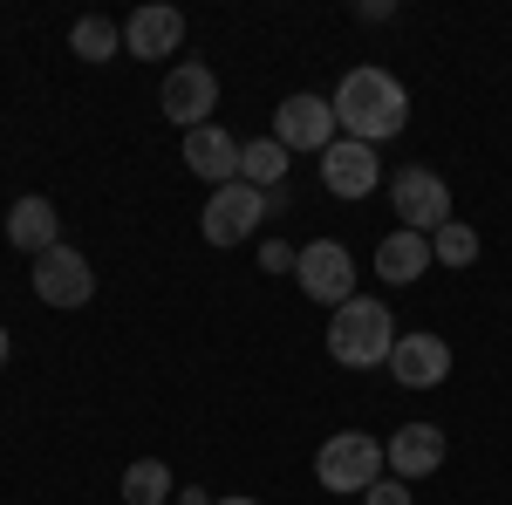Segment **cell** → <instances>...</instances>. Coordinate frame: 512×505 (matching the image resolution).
<instances>
[{"mask_svg": "<svg viewBox=\"0 0 512 505\" xmlns=\"http://www.w3.org/2000/svg\"><path fill=\"white\" fill-rule=\"evenodd\" d=\"M410 117V96H403V82L390 69H349L342 89H335V123L349 130L355 144H383L396 137Z\"/></svg>", "mask_w": 512, "mask_h": 505, "instance_id": "obj_1", "label": "cell"}, {"mask_svg": "<svg viewBox=\"0 0 512 505\" xmlns=\"http://www.w3.org/2000/svg\"><path fill=\"white\" fill-rule=\"evenodd\" d=\"M396 349V321L383 301H342L335 321H328V355L342 362V369H376V362H390Z\"/></svg>", "mask_w": 512, "mask_h": 505, "instance_id": "obj_2", "label": "cell"}, {"mask_svg": "<svg viewBox=\"0 0 512 505\" xmlns=\"http://www.w3.org/2000/svg\"><path fill=\"white\" fill-rule=\"evenodd\" d=\"M383 444L376 437H362V430H342V437H328L315 458V478L328 485V492H369L376 478H383Z\"/></svg>", "mask_w": 512, "mask_h": 505, "instance_id": "obj_3", "label": "cell"}, {"mask_svg": "<svg viewBox=\"0 0 512 505\" xmlns=\"http://www.w3.org/2000/svg\"><path fill=\"white\" fill-rule=\"evenodd\" d=\"M294 280H301V294H308V301H328V308L355 301V260H349V246H342V239H315V246H301Z\"/></svg>", "mask_w": 512, "mask_h": 505, "instance_id": "obj_4", "label": "cell"}, {"mask_svg": "<svg viewBox=\"0 0 512 505\" xmlns=\"http://www.w3.org/2000/svg\"><path fill=\"white\" fill-rule=\"evenodd\" d=\"M335 130H342V123H335V103H328V96H308V89L287 96L274 110V144H287V151H328Z\"/></svg>", "mask_w": 512, "mask_h": 505, "instance_id": "obj_5", "label": "cell"}, {"mask_svg": "<svg viewBox=\"0 0 512 505\" xmlns=\"http://www.w3.org/2000/svg\"><path fill=\"white\" fill-rule=\"evenodd\" d=\"M260 219H267V192H253V185H219L212 205H205V239H212V246H239V239L260 233Z\"/></svg>", "mask_w": 512, "mask_h": 505, "instance_id": "obj_6", "label": "cell"}, {"mask_svg": "<svg viewBox=\"0 0 512 505\" xmlns=\"http://www.w3.org/2000/svg\"><path fill=\"white\" fill-rule=\"evenodd\" d=\"M35 294L48 308H82L96 294V273H89V260H82L76 246H48L35 260Z\"/></svg>", "mask_w": 512, "mask_h": 505, "instance_id": "obj_7", "label": "cell"}, {"mask_svg": "<svg viewBox=\"0 0 512 505\" xmlns=\"http://www.w3.org/2000/svg\"><path fill=\"white\" fill-rule=\"evenodd\" d=\"M396 219H403V233H424V239H431L437 226H451V192H444V178H437V171H403V178H396Z\"/></svg>", "mask_w": 512, "mask_h": 505, "instance_id": "obj_8", "label": "cell"}, {"mask_svg": "<svg viewBox=\"0 0 512 505\" xmlns=\"http://www.w3.org/2000/svg\"><path fill=\"white\" fill-rule=\"evenodd\" d=\"M376 178H383V164H376V144L335 137V144L321 151V185H328L335 198H369V192H376Z\"/></svg>", "mask_w": 512, "mask_h": 505, "instance_id": "obj_9", "label": "cell"}, {"mask_svg": "<svg viewBox=\"0 0 512 505\" xmlns=\"http://www.w3.org/2000/svg\"><path fill=\"white\" fill-rule=\"evenodd\" d=\"M164 117L178 123V130H205V117H212V103H219V82H212V69L205 62H185V69H171L164 76Z\"/></svg>", "mask_w": 512, "mask_h": 505, "instance_id": "obj_10", "label": "cell"}, {"mask_svg": "<svg viewBox=\"0 0 512 505\" xmlns=\"http://www.w3.org/2000/svg\"><path fill=\"white\" fill-rule=\"evenodd\" d=\"M390 376L403 389H437L451 376V342L444 335H403L390 349Z\"/></svg>", "mask_w": 512, "mask_h": 505, "instance_id": "obj_11", "label": "cell"}, {"mask_svg": "<svg viewBox=\"0 0 512 505\" xmlns=\"http://www.w3.org/2000/svg\"><path fill=\"white\" fill-rule=\"evenodd\" d=\"M383 458H390L396 478H431V471L444 465V430L437 424H403L390 444H383Z\"/></svg>", "mask_w": 512, "mask_h": 505, "instance_id": "obj_12", "label": "cell"}, {"mask_svg": "<svg viewBox=\"0 0 512 505\" xmlns=\"http://www.w3.org/2000/svg\"><path fill=\"white\" fill-rule=\"evenodd\" d=\"M178 41H185V14H178V7H137V14H130V28H123V48H130V55H144V62H151V55H178Z\"/></svg>", "mask_w": 512, "mask_h": 505, "instance_id": "obj_13", "label": "cell"}, {"mask_svg": "<svg viewBox=\"0 0 512 505\" xmlns=\"http://www.w3.org/2000/svg\"><path fill=\"white\" fill-rule=\"evenodd\" d=\"M185 164H192L198 178H212V185H239V144L219 130V123L185 130Z\"/></svg>", "mask_w": 512, "mask_h": 505, "instance_id": "obj_14", "label": "cell"}, {"mask_svg": "<svg viewBox=\"0 0 512 505\" xmlns=\"http://www.w3.org/2000/svg\"><path fill=\"white\" fill-rule=\"evenodd\" d=\"M62 219H55V205H48V198H14V212H7V239H14V246H21V253H48V246H62Z\"/></svg>", "mask_w": 512, "mask_h": 505, "instance_id": "obj_15", "label": "cell"}, {"mask_svg": "<svg viewBox=\"0 0 512 505\" xmlns=\"http://www.w3.org/2000/svg\"><path fill=\"white\" fill-rule=\"evenodd\" d=\"M431 260H437V253H431V239H424V233H390L383 246H376V273H383L390 287H410Z\"/></svg>", "mask_w": 512, "mask_h": 505, "instance_id": "obj_16", "label": "cell"}, {"mask_svg": "<svg viewBox=\"0 0 512 505\" xmlns=\"http://www.w3.org/2000/svg\"><path fill=\"white\" fill-rule=\"evenodd\" d=\"M287 164H294V151H287V144H274V137L239 144V185H253V192H280Z\"/></svg>", "mask_w": 512, "mask_h": 505, "instance_id": "obj_17", "label": "cell"}, {"mask_svg": "<svg viewBox=\"0 0 512 505\" xmlns=\"http://www.w3.org/2000/svg\"><path fill=\"white\" fill-rule=\"evenodd\" d=\"M164 499H178V485H171V471L158 458H137L123 471V505H164Z\"/></svg>", "mask_w": 512, "mask_h": 505, "instance_id": "obj_18", "label": "cell"}, {"mask_svg": "<svg viewBox=\"0 0 512 505\" xmlns=\"http://www.w3.org/2000/svg\"><path fill=\"white\" fill-rule=\"evenodd\" d=\"M69 48H76L82 62H110V55L123 48V28H117V21H103V14H89V21H76Z\"/></svg>", "mask_w": 512, "mask_h": 505, "instance_id": "obj_19", "label": "cell"}, {"mask_svg": "<svg viewBox=\"0 0 512 505\" xmlns=\"http://www.w3.org/2000/svg\"><path fill=\"white\" fill-rule=\"evenodd\" d=\"M431 253L444 260V267H472V260H478V233L451 219V226H437V233H431Z\"/></svg>", "mask_w": 512, "mask_h": 505, "instance_id": "obj_20", "label": "cell"}, {"mask_svg": "<svg viewBox=\"0 0 512 505\" xmlns=\"http://www.w3.org/2000/svg\"><path fill=\"white\" fill-rule=\"evenodd\" d=\"M369 505H410L403 478H376V485H369Z\"/></svg>", "mask_w": 512, "mask_h": 505, "instance_id": "obj_21", "label": "cell"}, {"mask_svg": "<svg viewBox=\"0 0 512 505\" xmlns=\"http://www.w3.org/2000/svg\"><path fill=\"white\" fill-rule=\"evenodd\" d=\"M260 260H267V267L280 273V267H294V260H301V253H287V246H280V239H274V246H267V253H260Z\"/></svg>", "mask_w": 512, "mask_h": 505, "instance_id": "obj_22", "label": "cell"}, {"mask_svg": "<svg viewBox=\"0 0 512 505\" xmlns=\"http://www.w3.org/2000/svg\"><path fill=\"white\" fill-rule=\"evenodd\" d=\"M178 505H212V499H205L198 485H185V492H178Z\"/></svg>", "mask_w": 512, "mask_h": 505, "instance_id": "obj_23", "label": "cell"}, {"mask_svg": "<svg viewBox=\"0 0 512 505\" xmlns=\"http://www.w3.org/2000/svg\"><path fill=\"white\" fill-rule=\"evenodd\" d=\"M212 505H253V499H212Z\"/></svg>", "mask_w": 512, "mask_h": 505, "instance_id": "obj_24", "label": "cell"}, {"mask_svg": "<svg viewBox=\"0 0 512 505\" xmlns=\"http://www.w3.org/2000/svg\"><path fill=\"white\" fill-rule=\"evenodd\" d=\"M0 362H7V328H0Z\"/></svg>", "mask_w": 512, "mask_h": 505, "instance_id": "obj_25", "label": "cell"}]
</instances>
